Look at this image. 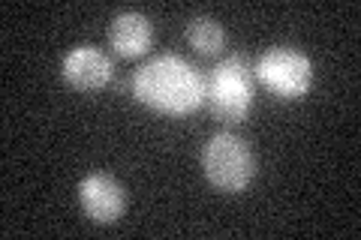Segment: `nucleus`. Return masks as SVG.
<instances>
[{"label":"nucleus","instance_id":"f257e3e1","mask_svg":"<svg viewBox=\"0 0 361 240\" xmlns=\"http://www.w3.org/2000/svg\"><path fill=\"white\" fill-rule=\"evenodd\" d=\"M133 96L154 111L190 114L205 102V75L178 54H160L133 75Z\"/></svg>","mask_w":361,"mask_h":240},{"label":"nucleus","instance_id":"f03ea898","mask_svg":"<svg viewBox=\"0 0 361 240\" xmlns=\"http://www.w3.org/2000/svg\"><path fill=\"white\" fill-rule=\"evenodd\" d=\"M205 102L214 118L238 123L253 108V66L241 54H229L205 75Z\"/></svg>","mask_w":361,"mask_h":240},{"label":"nucleus","instance_id":"7ed1b4c3","mask_svg":"<svg viewBox=\"0 0 361 240\" xmlns=\"http://www.w3.org/2000/svg\"><path fill=\"white\" fill-rule=\"evenodd\" d=\"M205 177L223 192H241L256 177V156L250 144L232 132H220L202 147Z\"/></svg>","mask_w":361,"mask_h":240},{"label":"nucleus","instance_id":"20e7f679","mask_svg":"<svg viewBox=\"0 0 361 240\" xmlns=\"http://www.w3.org/2000/svg\"><path fill=\"white\" fill-rule=\"evenodd\" d=\"M253 75L274 96H280V99H301L310 90L313 66L307 61V54L289 49V45H277V49H268L256 61Z\"/></svg>","mask_w":361,"mask_h":240},{"label":"nucleus","instance_id":"39448f33","mask_svg":"<svg viewBox=\"0 0 361 240\" xmlns=\"http://www.w3.org/2000/svg\"><path fill=\"white\" fill-rule=\"evenodd\" d=\"M78 201H82L85 216H90L99 225L118 222L123 208H127V196L115 177L109 175H87L82 184H78Z\"/></svg>","mask_w":361,"mask_h":240},{"label":"nucleus","instance_id":"423d86ee","mask_svg":"<svg viewBox=\"0 0 361 240\" xmlns=\"http://www.w3.org/2000/svg\"><path fill=\"white\" fill-rule=\"evenodd\" d=\"M61 72L75 90H99L111 82L115 63H111L106 51L94 49V45H78V49H73L63 57Z\"/></svg>","mask_w":361,"mask_h":240},{"label":"nucleus","instance_id":"0eeeda50","mask_svg":"<svg viewBox=\"0 0 361 240\" xmlns=\"http://www.w3.org/2000/svg\"><path fill=\"white\" fill-rule=\"evenodd\" d=\"M109 42L121 57H139L151 49L154 25L142 13H121L109 25Z\"/></svg>","mask_w":361,"mask_h":240},{"label":"nucleus","instance_id":"6e6552de","mask_svg":"<svg viewBox=\"0 0 361 240\" xmlns=\"http://www.w3.org/2000/svg\"><path fill=\"white\" fill-rule=\"evenodd\" d=\"M187 39L199 54L214 57L223 51L226 33L220 27V21H214L211 15H196V18H190V25H187Z\"/></svg>","mask_w":361,"mask_h":240}]
</instances>
